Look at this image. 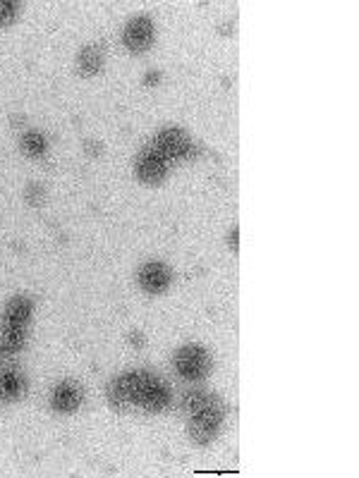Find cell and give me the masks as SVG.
<instances>
[{
  "mask_svg": "<svg viewBox=\"0 0 359 478\" xmlns=\"http://www.w3.org/2000/svg\"><path fill=\"white\" fill-rule=\"evenodd\" d=\"M237 237H239V230L235 227V230H232V239H230V244H232V249H237L239 246V241H237Z\"/></svg>",
  "mask_w": 359,
  "mask_h": 478,
  "instance_id": "obj_19",
  "label": "cell"
},
{
  "mask_svg": "<svg viewBox=\"0 0 359 478\" xmlns=\"http://www.w3.org/2000/svg\"><path fill=\"white\" fill-rule=\"evenodd\" d=\"M22 149H24L26 156L38 158V156H43V153H46V149H48V144H46V137H43V134H38V132H26L24 137H22Z\"/></svg>",
  "mask_w": 359,
  "mask_h": 478,
  "instance_id": "obj_14",
  "label": "cell"
},
{
  "mask_svg": "<svg viewBox=\"0 0 359 478\" xmlns=\"http://www.w3.org/2000/svg\"><path fill=\"white\" fill-rule=\"evenodd\" d=\"M223 416H225V409H223L221 400L211 395L209 402H206L204 407L194 414V421H192V426H189L192 440L199 442V445H206V442L214 440L216 430L223 421Z\"/></svg>",
  "mask_w": 359,
  "mask_h": 478,
  "instance_id": "obj_1",
  "label": "cell"
},
{
  "mask_svg": "<svg viewBox=\"0 0 359 478\" xmlns=\"http://www.w3.org/2000/svg\"><path fill=\"white\" fill-rule=\"evenodd\" d=\"M146 380H149V373H144V371L120 375V378L113 380L110 388H108L110 404H115V407H120V409L137 404L139 393H142V388L146 385Z\"/></svg>",
  "mask_w": 359,
  "mask_h": 478,
  "instance_id": "obj_3",
  "label": "cell"
},
{
  "mask_svg": "<svg viewBox=\"0 0 359 478\" xmlns=\"http://www.w3.org/2000/svg\"><path fill=\"white\" fill-rule=\"evenodd\" d=\"M168 172V160H165L156 149H146L137 158V175L146 185H156Z\"/></svg>",
  "mask_w": 359,
  "mask_h": 478,
  "instance_id": "obj_5",
  "label": "cell"
},
{
  "mask_svg": "<svg viewBox=\"0 0 359 478\" xmlns=\"http://www.w3.org/2000/svg\"><path fill=\"white\" fill-rule=\"evenodd\" d=\"M19 10L17 3H8V0H0V24H10L15 19Z\"/></svg>",
  "mask_w": 359,
  "mask_h": 478,
  "instance_id": "obj_16",
  "label": "cell"
},
{
  "mask_svg": "<svg viewBox=\"0 0 359 478\" xmlns=\"http://www.w3.org/2000/svg\"><path fill=\"white\" fill-rule=\"evenodd\" d=\"M86 153L96 156V153H101V146H94V141H86Z\"/></svg>",
  "mask_w": 359,
  "mask_h": 478,
  "instance_id": "obj_18",
  "label": "cell"
},
{
  "mask_svg": "<svg viewBox=\"0 0 359 478\" xmlns=\"http://www.w3.org/2000/svg\"><path fill=\"white\" fill-rule=\"evenodd\" d=\"M26 201H29L31 206H38L43 201V189L38 185H29L26 187Z\"/></svg>",
  "mask_w": 359,
  "mask_h": 478,
  "instance_id": "obj_17",
  "label": "cell"
},
{
  "mask_svg": "<svg viewBox=\"0 0 359 478\" xmlns=\"http://www.w3.org/2000/svg\"><path fill=\"white\" fill-rule=\"evenodd\" d=\"M24 345V326H12L5 323V330L0 335V356H10Z\"/></svg>",
  "mask_w": 359,
  "mask_h": 478,
  "instance_id": "obj_10",
  "label": "cell"
},
{
  "mask_svg": "<svg viewBox=\"0 0 359 478\" xmlns=\"http://www.w3.org/2000/svg\"><path fill=\"white\" fill-rule=\"evenodd\" d=\"M31 311H34V304H31L26 297H17L8 304V311H5V323H12V326H26L31 318Z\"/></svg>",
  "mask_w": 359,
  "mask_h": 478,
  "instance_id": "obj_11",
  "label": "cell"
},
{
  "mask_svg": "<svg viewBox=\"0 0 359 478\" xmlns=\"http://www.w3.org/2000/svg\"><path fill=\"white\" fill-rule=\"evenodd\" d=\"M101 67H103L101 46H86V48H82V53H79V72H82V75L91 77L96 75Z\"/></svg>",
  "mask_w": 359,
  "mask_h": 478,
  "instance_id": "obj_12",
  "label": "cell"
},
{
  "mask_svg": "<svg viewBox=\"0 0 359 478\" xmlns=\"http://www.w3.org/2000/svg\"><path fill=\"white\" fill-rule=\"evenodd\" d=\"M79 404H82V388L70 380L60 383L56 393H53V407H56L58 412H75Z\"/></svg>",
  "mask_w": 359,
  "mask_h": 478,
  "instance_id": "obj_9",
  "label": "cell"
},
{
  "mask_svg": "<svg viewBox=\"0 0 359 478\" xmlns=\"http://www.w3.org/2000/svg\"><path fill=\"white\" fill-rule=\"evenodd\" d=\"M209 397H211V395H206L204 390H192V393H187V395H184V400H182V407H184V412H189V414H197L199 409H202L204 404L209 402Z\"/></svg>",
  "mask_w": 359,
  "mask_h": 478,
  "instance_id": "obj_15",
  "label": "cell"
},
{
  "mask_svg": "<svg viewBox=\"0 0 359 478\" xmlns=\"http://www.w3.org/2000/svg\"><path fill=\"white\" fill-rule=\"evenodd\" d=\"M123 41L130 51H146L154 41V24L149 17H137L128 24V29L123 33Z\"/></svg>",
  "mask_w": 359,
  "mask_h": 478,
  "instance_id": "obj_6",
  "label": "cell"
},
{
  "mask_svg": "<svg viewBox=\"0 0 359 478\" xmlns=\"http://www.w3.org/2000/svg\"><path fill=\"white\" fill-rule=\"evenodd\" d=\"M168 400H170L168 388H165L158 378H151L149 375L146 385L142 388V393H139L137 404H142V407L149 409V412H158V409H163L165 404H168Z\"/></svg>",
  "mask_w": 359,
  "mask_h": 478,
  "instance_id": "obj_7",
  "label": "cell"
},
{
  "mask_svg": "<svg viewBox=\"0 0 359 478\" xmlns=\"http://www.w3.org/2000/svg\"><path fill=\"white\" fill-rule=\"evenodd\" d=\"M144 82H146V86L156 84V82H158V75H146V79H144Z\"/></svg>",
  "mask_w": 359,
  "mask_h": 478,
  "instance_id": "obj_20",
  "label": "cell"
},
{
  "mask_svg": "<svg viewBox=\"0 0 359 478\" xmlns=\"http://www.w3.org/2000/svg\"><path fill=\"white\" fill-rule=\"evenodd\" d=\"M139 285L151 294L163 292V289L170 285V271L163 264H146L142 271H139Z\"/></svg>",
  "mask_w": 359,
  "mask_h": 478,
  "instance_id": "obj_8",
  "label": "cell"
},
{
  "mask_svg": "<svg viewBox=\"0 0 359 478\" xmlns=\"http://www.w3.org/2000/svg\"><path fill=\"white\" fill-rule=\"evenodd\" d=\"M151 149H156L165 160H180V158L192 160L199 156V149L187 139V134L182 130L158 132V137L154 139V146H151Z\"/></svg>",
  "mask_w": 359,
  "mask_h": 478,
  "instance_id": "obj_2",
  "label": "cell"
},
{
  "mask_svg": "<svg viewBox=\"0 0 359 478\" xmlns=\"http://www.w3.org/2000/svg\"><path fill=\"white\" fill-rule=\"evenodd\" d=\"M22 388H24V383H22V375L19 373L8 371V373L0 375V397H3V400H15V397L22 395Z\"/></svg>",
  "mask_w": 359,
  "mask_h": 478,
  "instance_id": "obj_13",
  "label": "cell"
},
{
  "mask_svg": "<svg viewBox=\"0 0 359 478\" xmlns=\"http://www.w3.org/2000/svg\"><path fill=\"white\" fill-rule=\"evenodd\" d=\"M175 366L184 378L197 380L209 373L211 361H209V354H206L202 347H184V349H180L175 356Z\"/></svg>",
  "mask_w": 359,
  "mask_h": 478,
  "instance_id": "obj_4",
  "label": "cell"
}]
</instances>
